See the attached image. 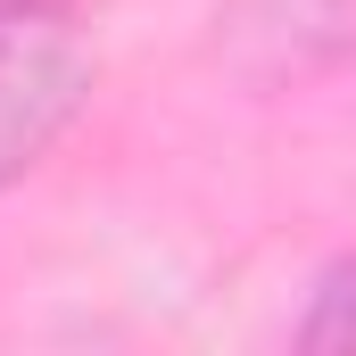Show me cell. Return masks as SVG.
<instances>
[{"instance_id": "6da1fadb", "label": "cell", "mask_w": 356, "mask_h": 356, "mask_svg": "<svg viewBox=\"0 0 356 356\" xmlns=\"http://www.w3.org/2000/svg\"><path fill=\"white\" fill-rule=\"evenodd\" d=\"M99 91V42L75 0H0V199L33 175Z\"/></svg>"}, {"instance_id": "7a4b0ae2", "label": "cell", "mask_w": 356, "mask_h": 356, "mask_svg": "<svg viewBox=\"0 0 356 356\" xmlns=\"http://www.w3.org/2000/svg\"><path fill=\"white\" fill-rule=\"evenodd\" d=\"M290 340L307 356H348L356 348V249H340L332 266L307 282V315L290 323Z\"/></svg>"}]
</instances>
